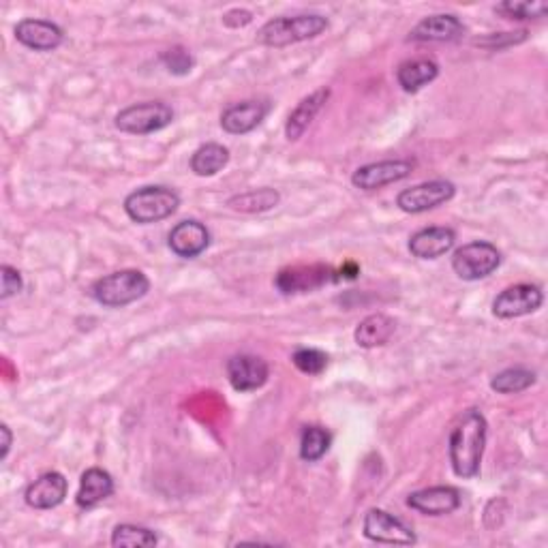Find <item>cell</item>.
<instances>
[{"label":"cell","mask_w":548,"mask_h":548,"mask_svg":"<svg viewBox=\"0 0 548 548\" xmlns=\"http://www.w3.org/2000/svg\"><path fill=\"white\" fill-rule=\"evenodd\" d=\"M456 193V187L450 180H431L422 182L418 187H411L399 193L397 206L409 215H420V212H429L441 204L450 202Z\"/></svg>","instance_id":"9c48e42d"},{"label":"cell","mask_w":548,"mask_h":548,"mask_svg":"<svg viewBox=\"0 0 548 548\" xmlns=\"http://www.w3.org/2000/svg\"><path fill=\"white\" fill-rule=\"evenodd\" d=\"M326 28L328 18L319 13H302L294 15V18H274L260 28L257 41L262 45H268V48H285V45L315 39L322 35Z\"/></svg>","instance_id":"3957f363"},{"label":"cell","mask_w":548,"mask_h":548,"mask_svg":"<svg viewBox=\"0 0 548 548\" xmlns=\"http://www.w3.org/2000/svg\"><path fill=\"white\" fill-rule=\"evenodd\" d=\"M15 39L22 43L24 48L35 52H52L65 39L63 28L48 20L26 18L15 26Z\"/></svg>","instance_id":"4fadbf2b"},{"label":"cell","mask_w":548,"mask_h":548,"mask_svg":"<svg viewBox=\"0 0 548 548\" xmlns=\"http://www.w3.org/2000/svg\"><path fill=\"white\" fill-rule=\"evenodd\" d=\"M439 65L431 58H416L407 60L397 69V80L405 93H418L420 88L437 80Z\"/></svg>","instance_id":"603a6c76"},{"label":"cell","mask_w":548,"mask_h":548,"mask_svg":"<svg viewBox=\"0 0 548 548\" xmlns=\"http://www.w3.org/2000/svg\"><path fill=\"white\" fill-rule=\"evenodd\" d=\"M167 245L182 260H195L197 255H202L208 249L210 232L200 221H180L170 232Z\"/></svg>","instance_id":"9a60e30c"},{"label":"cell","mask_w":548,"mask_h":548,"mask_svg":"<svg viewBox=\"0 0 548 548\" xmlns=\"http://www.w3.org/2000/svg\"><path fill=\"white\" fill-rule=\"evenodd\" d=\"M253 22V13L245 9H232L223 15V24L230 28H242Z\"/></svg>","instance_id":"d6a6232c"},{"label":"cell","mask_w":548,"mask_h":548,"mask_svg":"<svg viewBox=\"0 0 548 548\" xmlns=\"http://www.w3.org/2000/svg\"><path fill=\"white\" fill-rule=\"evenodd\" d=\"M414 172V163L407 159H390L362 165L352 176V185L360 191H377L384 189L394 182L405 180Z\"/></svg>","instance_id":"30bf717a"},{"label":"cell","mask_w":548,"mask_h":548,"mask_svg":"<svg viewBox=\"0 0 548 548\" xmlns=\"http://www.w3.org/2000/svg\"><path fill=\"white\" fill-rule=\"evenodd\" d=\"M465 35V24L452 13H437L429 15L422 22H418L409 33V41H437V43H450L459 41Z\"/></svg>","instance_id":"e0dca14e"},{"label":"cell","mask_w":548,"mask_h":548,"mask_svg":"<svg viewBox=\"0 0 548 548\" xmlns=\"http://www.w3.org/2000/svg\"><path fill=\"white\" fill-rule=\"evenodd\" d=\"M544 302V294L538 285L519 283L510 285L493 302V315L499 319H516L536 313Z\"/></svg>","instance_id":"52a82bcc"},{"label":"cell","mask_w":548,"mask_h":548,"mask_svg":"<svg viewBox=\"0 0 548 548\" xmlns=\"http://www.w3.org/2000/svg\"><path fill=\"white\" fill-rule=\"evenodd\" d=\"M279 202H281L279 191L264 187V189H253V191H247V193L234 195L232 200L227 202V206H230L236 212H247V215H255V212H266V210L277 208Z\"/></svg>","instance_id":"d4e9b609"},{"label":"cell","mask_w":548,"mask_h":548,"mask_svg":"<svg viewBox=\"0 0 548 548\" xmlns=\"http://www.w3.org/2000/svg\"><path fill=\"white\" fill-rule=\"evenodd\" d=\"M362 531L371 542L377 544H397V546H411L416 544V534L411 531L397 516H392L386 510L373 508L364 516Z\"/></svg>","instance_id":"ba28073f"},{"label":"cell","mask_w":548,"mask_h":548,"mask_svg":"<svg viewBox=\"0 0 548 548\" xmlns=\"http://www.w3.org/2000/svg\"><path fill=\"white\" fill-rule=\"evenodd\" d=\"M501 264V253L491 242L476 240L456 249L452 255V270L463 281H480L493 274Z\"/></svg>","instance_id":"5b68a950"},{"label":"cell","mask_w":548,"mask_h":548,"mask_svg":"<svg viewBox=\"0 0 548 548\" xmlns=\"http://www.w3.org/2000/svg\"><path fill=\"white\" fill-rule=\"evenodd\" d=\"M112 493H114V478L101 467H90L82 474L80 491L75 501H78L80 508L88 510V508L99 506L101 501H105L108 497H112Z\"/></svg>","instance_id":"44dd1931"},{"label":"cell","mask_w":548,"mask_h":548,"mask_svg":"<svg viewBox=\"0 0 548 548\" xmlns=\"http://www.w3.org/2000/svg\"><path fill=\"white\" fill-rule=\"evenodd\" d=\"M407 506L426 516H446L461 506V493L454 486H431L411 493L407 497Z\"/></svg>","instance_id":"5bb4252c"},{"label":"cell","mask_w":548,"mask_h":548,"mask_svg":"<svg viewBox=\"0 0 548 548\" xmlns=\"http://www.w3.org/2000/svg\"><path fill=\"white\" fill-rule=\"evenodd\" d=\"M0 274H3V292H0V298L7 300V298L22 292L24 279H22V274H20L18 268L3 264V268H0Z\"/></svg>","instance_id":"1f68e13d"},{"label":"cell","mask_w":548,"mask_h":548,"mask_svg":"<svg viewBox=\"0 0 548 548\" xmlns=\"http://www.w3.org/2000/svg\"><path fill=\"white\" fill-rule=\"evenodd\" d=\"M227 379L236 392L260 390L270 375L268 362L253 354H238L227 360Z\"/></svg>","instance_id":"7c38bea8"},{"label":"cell","mask_w":548,"mask_h":548,"mask_svg":"<svg viewBox=\"0 0 548 548\" xmlns=\"http://www.w3.org/2000/svg\"><path fill=\"white\" fill-rule=\"evenodd\" d=\"M332 435L324 429V426H307L300 437V459L307 463H315L324 459L326 452L330 450Z\"/></svg>","instance_id":"484cf974"},{"label":"cell","mask_w":548,"mask_h":548,"mask_svg":"<svg viewBox=\"0 0 548 548\" xmlns=\"http://www.w3.org/2000/svg\"><path fill=\"white\" fill-rule=\"evenodd\" d=\"M456 234L450 227H424L409 238V253L418 260H437L452 251Z\"/></svg>","instance_id":"ac0fdd59"},{"label":"cell","mask_w":548,"mask_h":548,"mask_svg":"<svg viewBox=\"0 0 548 548\" xmlns=\"http://www.w3.org/2000/svg\"><path fill=\"white\" fill-rule=\"evenodd\" d=\"M268 112H270V103L266 101H255V99L242 101L232 105V108H227L221 114V127L223 131L232 135L249 133L262 125V120L266 118Z\"/></svg>","instance_id":"d6986e66"},{"label":"cell","mask_w":548,"mask_h":548,"mask_svg":"<svg viewBox=\"0 0 548 548\" xmlns=\"http://www.w3.org/2000/svg\"><path fill=\"white\" fill-rule=\"evenodd\" d=\"M294 367L304 375H322L328 367V356L322 349L315 347H300L292 356Z\"/></svg>","instance_id":"f546056e"},{"label":"cell","mask_w":548,"mask_h":548,"mask_svg":"<svg viewBox=\"0 0 548 548\" xmlns=\"http://www.w3.org/2000/svg\"><path fill=\"white\" fill-rule=\"evenodd\" d=\"M394 330H397V322H394L392 317H388L384 313H373L369 317H364L358 324V328L354 332V339L364 349L382 347L392 339Z\"/></svg>","instance_id":"7402d4cb"},{"label":"cell","mask_w":548,"mask_h":548,"mask_svg":"<svg viewBox=\"0 0 548 548\" xmlns=\"http://www.w3.org/2000/svg\"><path fill=\"white\" fill-rule=\"evenodd\" d=\"M536 379L538 377H536L534 371L523 369V367H516V369H506V371L497 373L491 379V388L497 394H516V392H523V390L534 386Z\"/></svg>","instance_id":"4316f807"},{"label":"cell","mask_w":548,"mask_h":548,"mask_svg":"<svg viewBox=\"0 0 548 548\" xmlns=\"http://www.w3.org/2000/svg\"><path fill=\"white\" fill-rule=\"evenodd\" d=\"M0 435H3V450H0V459H7V454L11 450V444H13V435H11V429L7 424H0Z\"/></svg>","instance_id":"836d02e7"},{"label":"cell","mask_w":548,"mask_h":548,"mask_svg":"<svg viewBox=\"0 0 548 548\" xmlns=\"http://www.w3.org/2000/svg\"><path fill=\"white\" fill-rule=\"evenodd\" d=\"M227 163H230V150L223 144L208 142L193 152L191 172L197 176H215Z\"/></svg>","instance_id":"cb8c5ba5"},{"label":"cell","mask_w":548,"mask_h":548,"mask_svg":"<svg viewBox=\"0 0 548 548\" xmlns=\"http://www.w3.org/2000/svg\"><path fill=\"white\" fill-rule=\"evenodd\" d=\"M161 60H163L165 69L174 75H187L195 67L193 54L187 48H182V45H176V48H170L167 52H163Z\"/></svg>","instance_id":"4dcf8cb0"},{"label":"cell","mask_w":548,"mask_h":548,"mask_svg":"<svg viewBox=\"0 0 548 548\" xmlns=\"http://www.w3.org/2000/svg\"><path fill=\"white\" fill-rule=\"evenodd\" d=\"M180 206V195L163 185L142 187L127 195L125 212L127 217L140 225L159 223L167 217H172Z\"/></svg>","instance_id":"277c9868"},{"label":"cell","mask_w":548,"mask_h":548,"mask_svg":"<svg viewBox=\"0 0 548 548\" xmlns=\"http://www.w3.org/2000/svg\"><path fill=\"white\" fill-rule=\"evenodd\" d=\"M157 542H159V538H157L155 531L146 529V527L118 525L112 531V546L135 548V546H155Z\"/></svg>","instance_id":"83f0119b"},{"label":"cell","mask_w":548,"mask_h":548,"mask_svg":"<svg viewBox=\"0 0 548 548\" xmlns=\"http://www.w3.org/2000/svg\"><path fill=\"white\" fill-rule=\"evenodd\" d=\"M489 424L478 409H467L450 433V463L454 474L471 480L480 474Z\"/></svg>","instance_id":"6da1fadb"},{"label":"cell","mask_w":548,"mask_h":548,"mask_svg":"<svg viewBox=\"0 0 548 548\" xmlns=\"http://www.w3.org/2000/svg\"><path fill=\"white\" fill-rule=\"evenodd\" d=\"M150 281L142 270H118L105 274L90 287V296L108 309H123L148 294Z\"/></svg>","instance_id":"7a4b0ae2"},{"label":"cell","mask_w":548,"mask_h":548,"mask_svg":"<svg viewBox=\"0 0 548 548\" xmlns=\"http://www.w3.org/2000/svg\"><path fill=\"white\" fill-rule=\"evenodd\" d=\"M334 279V270L324 264H311V266H292L285 268L277 274L274 279V285L281 294L292 296V294H307L315 292V289L324 287L332 283Z\"/></svg>","instance_id":"8fae6325"},{"label":"cell","mask_w":548,"mask_h":548,"mask_svg":"<svg viewBox=\"0 0 548 548\" xmlns=\"http://www.w3.org/2000/svg\"><path fill=\"white\" fill-rule=\"evenodd\" d=\"M495 11L508 20H540L548 13V3H544V0H531V3L529 0H525V3L508 0V3L497 5Z\"/></svg>","instance_id":"f1b7e54d"},{"label":"cell","mask_w":548,"mask_h":548,"mask_svg":"<svg viewBox=\"0 0 548 548\" xmlns=\"http://www.w3.org/2000/svg\"><path fill=\"white\" fill-rule=\"evenodd\" d=\"M69 482L58 471H48V474L39 476L33 484L28 486L24 499L30 508L35 510H52L60 506L67 497Z\"/></svg>","instance_id":"2e32d148"},{"label":"cell","mask_w":548,"mask_h":548,"mask_svg":"<svg viewBox=\"0 0 548 548\" xmlns=\"http://www.w3.org/2000/svg\"><path fill=\"white\" fill-rule=\"evenodd\" d=\"M328 97H330V88H319V90H315V93H311L309 97H304L296 105V110L289 114L287 125H285V135H287L289 142L300 140V137L304 135V131H307L313 120L317 118V114L322 112Z\"/></svg>","instance_id":"ffe728a7"},{"label":"cell","mask_w":548,"mask_h":548,"mask_svg":"<svg viewBox=\"0 0 548 548\" xmlns=\"http://www.w3.org/2000/svg\"><path fill=\"white\" fill-rule=\"evenodd\" d=\"M174 110L163 101H146L129 105L116 116V129L131 135H148L172 125Z\"/></svg>","instance_id":"8992f818"}]
</instances>
